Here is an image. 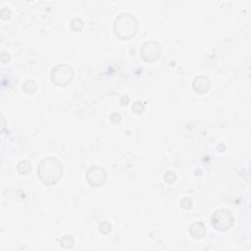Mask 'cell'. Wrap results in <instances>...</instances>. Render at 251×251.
Masks as SVG:
<instances>
[{
    "label": "cell",
    "instance_id": "cell-1",
    "mask_svg": "<svg viewBox=\"0 0 251 251\" xmlns=\"http://www.w3.org/2000/svg\"><path fill=\"white\" fill-rule=\"evenodd\" d=\"M37 172L41 181L50 185L56 183L60 179L63 174V167L57 159L49 157L40 162Z\"/></svg>",
    "mask_w": 251,
    "mask_h": 251
},
{
    "label": "cell",
    "instance_id": "cell-2",
    "mask_svg": "<svg viewBox=\"0 0 251 251\" xmlns=\"http://www.w3.org/2000/svg\"><path fill=\"white\" fill-rule=\"evenodd\" d=\"M137 22L133 16L130 14H122L119 18H117L115 23L116 33L124 38L127 39L131 37L136 30Z\"/></svg>",
    "mask_w": 251,
    "mask_h": 251
},
{
    "label": "cell",
    "instance_id": "cell-3",
    "mask_svg": "<svg viewBox=\"0 0 251 251\" xmlns=\"http://www.w3.org/2000/svg\"><path fill=\"white\" fill-rule=\"evenodd\" d=\"M211 223L215 228L219 230H226L231 226L233 223V217L230 211L226 209H221L214 213Z\"/></svg>",
    "mask_w": 251,
    "mask_h": 251
},
{
    "label": "cell",
    "instance_id": "cell-4",
    "mask_svg": "<svg viewBox=\"0 0 251 251\" xmlns=\"http://www.w3.org/2000/svg\"><path fill=\"white\" fill-rule=\"evenodd\" d=\"M73 70L67 65H58L52 71V80L59 86H66L73 79Z\"/></svg>",
    "mask_w": 251,
    "mask_h": 251
},
{
    "label": "cell",
    "instance_id": "cell-5",
    "mask_svg": "<svg viewBox=\"0 0 251 251\" xmlns=\"http://www.w3.org/2000/svg\"><path fill=\"white\" fill-rule=\"evenodd\" d=\"M106 172L104 169L99 167H93L91 168L86 175L87 181L92 186H100L102 185L106 180Z\"/></svg>",
    "mask_w": 251,
    "mask_h": 251
},
{
    "label": "cell",
    "instance_id": "cell-6",
    "mask_svg": "<svg viewBox=\"0 0 251 251\" xmlns=\"http://www.w3.org/2000/svg\"><path fill=\"white\" fill-rule=\"evenodd\" d=\"M140 54L146 61H154L160 55L159 45L153 41L145 42L140 49Z\"/></svg>",
    "mask_w": 251,
    "mask_h": 251
},
{
    "label": "cell",
    "instance_id": "cell-7",
    "mask_svg": "<svg viewBox=\"0 0 251 251\" xmlns=\"http://www.w3.org/2000/svg\"><path fill=\"white\" fill-rule=\"evenodd\" d=\"M192 85H193V89L195 91H197L198 93H203V92H206L207 90H209L210 80L208 79L207 76L199 75V76L195 77Z\"/></svg>",
    "mask_w": 251,
    "mask_h": 251
},
{
    "label": "cell",
    "instance_id": "cell-8",
    "mask_svg": "<svg viewBox=\"0 0 251 251\" xmlns=\"http://www.w3.org/2000/svg\"><path fill=\"white\" fill-rule=\"evenodd\" d=\"M195 226L197 228H195V226L192 225L190 226V234L193 238H201L203 237V235L205 234V226L201 223H195Z\"/></svg>",
    "mask_w": 251,
    "mask_h": 251
}]
</instances>
